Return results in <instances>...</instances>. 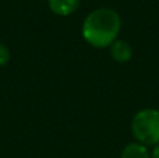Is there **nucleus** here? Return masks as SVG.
<instances>
[{
	"label": "nucleus",
	"instance_id": "f257e3e1",
	"mask_svg": "<svg viewBox=\"0 0 159 158\" xmlns=\"http://www.w3.org/2000/svg\"><path fill=\"white\" fill-rule=\"evenodd\" d=\"M121 30V18L113 8L101 7L91 11L81 25L82 38L91 46L109 48L117 39Z\"/></svg>",
	"mask_w": 159,
	"mask_h": 158
},
{
	"label": "nucleus",
	"instance_id": "f03ea898",
	"mask_svg": "<svg viewBox=\"0 0 159 158\" xmlns=\"http://www.w3.org/2000/svg\"><path fill=\"white\" fill-rule=\"evenodd\" d=\"M131 133L135 142L145 147L159 144V109H140L131 120Z\"/></svg>",
	"mask_w": 159,
	"mask_h": 158
},
{
	"label": "nucleus",
	"instance_id": "7ed1b4c3",
	"mask_svg": "<svg viewBox=\"0 0 159 158\" xmlns=\"http://www.w3.org/2000/svg\"><path fill=\"white\" fill-rule=\"evenodd\" d=\"M110 56L117 63H127L133 58V46L124 39H116L109 46Z\"/></svg>",
	"mask_w": 159,
	"mask_h": 158
},
{
	"label": "nucleus",
	"instance_id": "20e7f679",
	"mask_svg": "<svg viewBox=\"0 0 159 158\" xmlns=\"http://www.w3.org/2000/svg\"><path fill=\"white\" fill-rule=\"evenodd\" d=\"M49 8L53 14L60 17H67L78 10L81 0H48Z\"/></svg>",
	"mask_w": 159,
	"mask_h": 158
},
{
	"label": "nucleus",
	"instance_id": "39448f33",
	"mask_svg": "<svg viewBox=\"0 0 159 158\" xmlns=\"http://www.w3.org/2000/svg\"><path fill=\"white\" fill-rule=\"evenodd\" d=\"M120 158H151V154L148 151V147L134 142L123 148Z\"/></svg>",
	"mask_w": 159,
	"mask_h": 158
},
{
	"label": "nucleus",
	"instance_id": "423d86ee",
	"mask_svg": "<svg viewBox=\"0 0 159 158\" xmlns=\"http://www.w3.org/2000/svg\"><path fill=\"white\" fill-rule=\"evenodd\" d=\"M11 59V52L4 44L0 42V67L6 66Z\"/></svg>",
	"mask_w": 159,
	"mask_h": 158
},
{
	"label": "nucleus",
	"instance_id": "0eeeda50",
	"mask_svg": "<svg viewBox=\"0 0 159 158\" xmlns=\"http://www.w3.org/2000/svg\"><path fill=\"white\" fill-rule=\"evenodd\" d=\"M151 158H159V144L154 146V148H152V153H151Z\"/></svg>",
	"mask_w": 159,
	"mask_h": 158
}]
</instances>
